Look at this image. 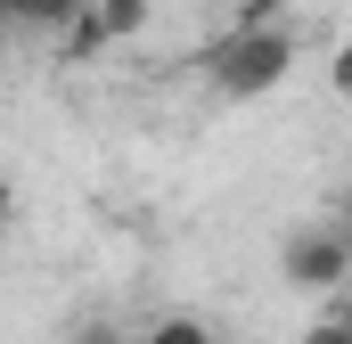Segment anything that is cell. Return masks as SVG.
I'll return each instance as SVG.
<instances>
[{"mask_svg": "<svg viewBox=\"0 0 352 344\" xmlns=\"http://www.w3.org/2000/svg\"><path fill=\"white\" fill-rule=\"evenodd\" d=\"M74 8H82V0H0V33H16V25H25V33H66Z\"/></svg>", "mask_w": 352, "mask_h": 344, "instance_id": "3957f363", "label": "cell"}, {"mask_svg": "<svg viewBox=\"0 0 352 344\" xmlns=\"http://www.w3.org/2000/svg\"><path fill=\"white\" fill-rule=\"evenodd\" d=\"M180 8H221V0H180Z\"/></svg>", "mask_w": 352, "mask_h": 344, "instance_id": "8fae6325", "label": "cell"}, {"mask_svg": "<svg viewBox=\"0 0 352 344\" xmlns=\"http://www.w3.org/2000/svg\"><path fill=\"white\" fill-rule=\"evenodd\" d=\"M8 213H16V189H8V172H0V230H8Z\"/></svg>", "mask_w": 352, "mask_h": 344, "instance_id": "30bf717a", "label": "cell"}, {"mask_svg": "<svg viewBox=\"0 0 352 344\" xmlns=\"http://www.w3.org/2000/svg\"><path fill=\"white\" fill-rule=\"evenodd\" d=\"M58 50H66V58H98V50H107V33H98V17H90V0L74 8V25L58 33Z\"/></svg>", "mask_w": 352, "mask_h": 344, "instance_id": "8992f818", "label": "cell"}, {"mask_svg": "<svg viewBox=\"0 0 352 344\" xmlns=\"http://www.w3.org/2000/svg\"><path fill=\"white\" fill-rule=\"evenodd\" d=\"M278 270H287V287L295 295H320V303H336L352 287V238L336 222H320V230H295L287 246H278Z\"/></svg>", "mask_w": 352, "mask_h": 344, "instance_id": "7a4b0ae2", "label": "cell"}, {"mask_svg": "<svg viewBox=\"0 0 352 344\" xmlns=\"http://www.w3.org/2000/svg\"><path fill=\"white\" fill-rule=\"evenodd\" d=\"M74 344H123V336H115V328L98 320V328H74Z\"/></svg>", "mask_w": 352, "mask_h": 344, "instance_id": "9c48e42d", "label": "cell"}, {"mask_svg": "<svg viewBox=\"0 0 352 344\" xmlns=\"http://www.w3.org/2000/svg\"><path fill=\"white\" fill-rule=\"evenodd\" d=\"M295 58H303V33L278 17V25H246V33H221V50L205 58V83L221 90V98H270V90L295 74Z\"/></svg>", "mask_w": 352, "mask_h": 344, "instance_id": "6da1fadb", "label": "cell"}, {"mask_svg": "<svg viewBox=\"0 0 352 344\" xmlns=\"http://www.w3.org/2000/svg\"><path fill=\"white\" fill-rule=\"evenodd\" d=\"M140 344H221V328H213L205 312H156V320L140 328Z\"/></svg>", "mask_w": 352, "mask_h": 344, "instance_id": "5b68a950", "label": "cell"}, {"mask_svg": "<svg viewBox=\"0 0 352 344\" xmlns=\"http://www.w3.org/2000/svg\"><path fill=\"white\" fill-rule=\"evenodd\" d=\"M221 8L238 17V33H246V25H278V17H287V0H221Z\"/></svg>", "mask_w": 352, "mask_h": 344, "instance_id": "52a82bcc", "label": "cell"}, {"mask_svg": "<svg viewBox=\"0 0 352 344\" xmlns=\"http://www.w3.org/2000/svg\"><path fill=\"white\" fill-rule=\"evenodd\" d=\"M90 17H98V33H107V50H115V41H140V33L156 25V0H90Z\"/></svg>", "mask_w": 352, "mask_h": 344, "instance_id": "277c9868", "label": "cell"}, {"mask_svg": "<svg viewBox=\"0 0 352 344\" xmlns=\"http://www.w3.org/2000/svg\"><path fill=\"white\" fill-rule=\"evenodd\" d=\"M303 344H352V320L344 312H320V320L303 328Z\"/></svg>", "mask_w": 352, "mask_h": 344, "instance_id": "ba28073f", "label": "cell"}, {"mask_svg": "<svg viewBox=\"0 0 352 344\" xmlns=\"http://www.w3.org/2000/svg\"><path fill=\"white\" fill-rule=\"evenodd\" d=\"M0 74H8V33H0Z\"/></svg>", "mask_w": 352, "mask_h": 344, "instance_id": "7c38bea8", "label": "cell"}]
</instances>
